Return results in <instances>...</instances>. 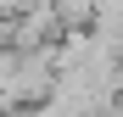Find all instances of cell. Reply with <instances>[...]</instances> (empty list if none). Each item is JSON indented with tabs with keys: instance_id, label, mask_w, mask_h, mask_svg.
<instances>
[{
	"instance_id": "2",
	"label": "cell",
	"mask_w": 123,
	"mask_h": 117,
	"mask_svg": "<svg viewBox=\"0 0 123 117\" xmlns=\"http://www.w3.org/2000/svg\"><path fill=\"white\" fill-rule=\"evenodd\" d=\"M106 117H123V95H117V100H112V106H106Z\"/></svg>"
},
{
	"instance_id": "1",
	"label": "cell",
	"mask_w": 123,
	"mask_h": 117,
	"mask_svg": "<svg viewBox=\"0 0 123 117\" xmlns=\"http://www.w3.org/2000/svg\"><path fill=\"white\" fill-rule=\"evenodd\" d=\"M95 11H101V0H56L62 28H95Z\"/></svg>"
}]
</instances>
